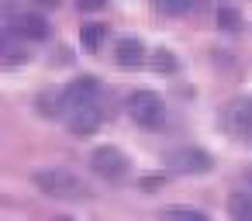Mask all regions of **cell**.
<instances>
[{
    "instance_id": "1",
    "label": "cell",
    "mask_w": 252,
    "mask_h": 221,
    "mask_svg": "<svg viewBox=\"0 0 252 221\" xmlns=\"http://www.w3.org/2000/svg\"><path fill=\"white\" fill-rule=\"evenodd\" d=\"M32 183H35V190H42L52 200H83V197H90L87 180L80 173L66 169V166H42V169L32 173Z\"/></svg>"
},
{
    "instance_id": "2",
    "label": "cell",
    "mask_w": 252,
    "mask_h": 221,
    "mask_svg": "<svg viewBox=\"0 0 252 221\" xmlns=\"http://www.w3.org/2000/svg\"><path fill=\"white\" fill-rule=\"evenodd\" d=\"M125 111L128 118L145 128V131H159L166 128V100L156 94V90H131L128 100H125Z\"/></svg>"
},
{
    "instance_id": "3",
    "label": "cell",
    "mask_w": 252,
    "mask_h": 221,
    "mask_svg": "<svg viewBox=\"0 0 252 221\" xmlns=\"http://www.w3.org/2000/svg\"><path fill=\"white\" fill-rule=\"evenodd\" d=\"M162 169L176 176H204L214 169V156L200 145H176L162 152Z\"/></svg>"
},
{
    "instance_id": "4",
    "label": "cell",
    "mask_w": 252,
    "mask_h": 221,
    "mask_svg": "<svg viewBox=\"0 0 252 221\" xmlns=\"http://www.w3.org/2000/svg\"><path fill=\"white\" fill-rule=\"evenodd\" d=\"M218 125H221V131H228L242 145H252V97H235V100L221 104Z\"/></svg>"
},
{
    "instance_id": "5",
    "label": "cell",
    "mask_w": 252,
    "mask_h": 221,
    "mask_svg": "<svg viewBox=\"0 0 252 221\" xmlns=\"http://www.w3.org/2000/svg\"><path fill=\"white\" fill-rule=\"evenodd\" d=\"M87 166H90L94 176H100V180H107V183H121V180H128V173H131V159H128L118 145H97V149L90 152Z\"/></svg>"
},
{
    "instance_id": "6",
    "label": "cell",
    "mask_w": 252,
    "mask_h": 221,
    "mask_svg": "<svg viewBox=\"0 0 252 221\" xmlns=\"http://www.w3.org/2000/svg\"><path fill=\"white\" fill-rule=\"evenodd\" d=\"M100 97H104V80L100 76H90V73L73 76L63 87V114L69 107H80V104H100Z\"/></svg>"
},
{
    "instance_id": "7",
    "label": "cell",
    "mask_w": 252,
    "mask_h": 221,
    "mask_svg": "<svg viewBox=\"0 0 252 221\" xmlns=\"http://www.w3.org/2000/svg\"><path fill=\"white\" fill-rule=\"evenodd\" d=\"M7 28L11 32H18L28 45H42V42H49L52 38V21L42 14V11H18L11 21H7Z\"/></svg>"
},
{
    "instance_id": "8",
    "label": "cell",
    "mask_w": 252,
    "mask_h": 221,
    "mask_svg": "<svg viewBox=\"0 0 252 221\" xmlns=\"http://www.w3.org/2000/svg\"><path fill=\"white\" fill-rule=\"evenodd\" d=\"M63 121H66V128L73 131V135H97L100 131V125H104V107L100 104H80V107H69L66 114H63Z\"/></svg>"
},
{
    "instance_id": "9",
    "label": "cell",
    "mask_w": 252,
    "mask_h": 221,
    "mask_svg": "<svg viewBox=\"0 0 252 221\" xmlns=\"http://www.w3.org/2000/svg\"><path fill=\"white\" fill-rule=\"evenodd\" d=\"M28 59H32V45L7 25H0V66L18 69V66H28Z\"/></svg>"
},
{
    "instance_id": "10",
    "label": "cell",
    "mask_w": 252,
    "mask_h": 221,
    "mask_svg": "<svg viewBox=\"0 0 252 221\" xmlns=\"http://www.w3.org/2000/svg\"><path fill=\"white\" fill-rule=\"evenodd\" d=\"M114 63H118L121 69H142V66L149 63V52H145L142 38H135V35L118 38V42H114Z\"/></svg>"
},
{
    "instance_id": "11",
    "label": "cell",
    "mask_w": 252,
    "mask_h": 221,
    "mask_svg": "<svg viewBox=\"0 0 252 221\" xmlns=\"http://www.w3.org/2000/svg\"><path fill=\"white\" fill-rule=\"evenodd\" d=\"M104 42H107V25L104 21H83L80 25V49L83 52L97 56L104 49Z\"/></svg>"
},
{
    "instance_id": "12",
    "label": "cell",
    "mask_w": 252,
    "mask_h": 221,
    "mask_svg": "<svg viewBox=\"0 0 252 221\" xmlns=\"http://www.w3.org/2000/svg\"><path fill=\"white\" fill-rule=\"evenodd\" d=\"M214 21H218V32H224V35H242V28H245L238 7H231V4H218Z\"/></svg>"
},
{
    "instance_id": "13",
    "label": "cell",
    "mask_w": 252,
    "mask_h": 221,
    "mask_svg": "<svg viewBox=\"0 0 252 221\" xmlns=\"http://www.w3.org/2000/svg\"><path fill=\"white\" fill-rule=\"evenodd\" d=\"M228 218L231 221H252V193H245V190H235V193H228Z\"/></svg>"
},
{
    "instance_id": "14",
    "label": "cell",
    "mask_w": 252,
    "mask_h": 221,
    "mask_svg": "<svg viewBox=\"0 0 252 221\" xmlns=\"http://www.w3.org/2000/svg\"><path fill=\"white\" fill-rule=\"evenodd\" d=\"M152 4L162 18H187L197 7V0H152Z\"/></svg>"
},
{
    "instance_id": "15",
    "label": "cell",
    "mask_w": 252,
    "mask_h": 221,
    "mask_svg": "<svg viewBox=\"0 0 252 221\" xmlns=\"http://www.w3.org/2000/svg\"><path fill=\"white\" fill-rule=\"evenodd\" d=\"M35 104H38V111H42L45 118H63V87H59V90H45Z\"/></svg>"
},
{
    "instance_id": "16",
    "label": "cell",
    "mask_w": 252,
    "mask_h": 221,
    "mask_svg": "<svg viewBox=\"0 0 252 221\" xmlns=\"http://www.w3.org/2000/svg\"><path fill=\"white\" fill-rule=\"evenodd\" d=\"M162 221H211V218L200 207H180L176 204V207H166L162 211Z\"/></svg>"
},
{
    "instance_id": "17",
    "label": "cell",
    "mask_w": 252,
    "mask_h": 221,
    "mask_svg": "<svg viewBox=\"0 0 252 221\" xmlns=\"http://www.w3.org/2000/svg\"><path fill=\"white\" fill-rule=\"evenodd\" d=\"M149 66H152V69H159V73H176V69H180L176 56H173V52H166V49H156V52H152V59H149Z\"/></svg>"
},
{
    "instance_id": "18",
    "label": "cell",
    "mask_w": 252,
    "mask_h": 221,
    "mask_svg": "<svg viewBox=\"0 0 252 221\" xmlns=\"http://www.w3.org/2000/svg\"><path fill=\"white\" fill-rule=\"evenodd\" d=\"M111 4V0H73V7L80 11V14H97V11H104Z\"/></svg>"
},
{
    "instance_id": "19",
    "label": "cell",
    "mask_w": 252,
    "mask_h": 221,
    "mask_svg": "<svg viewBox=\"0 0 252 221\" xmlns=\"http://www.w3.org/2000/svg\"><path fill=\"white\" fill-rule=\"evenodd\" d=\"M32 4H35V11L45 14V11H56V7H59V0H32Z\"/></svg>"
},
{
    "instance_id": "20",
    "label": "cell",
    "mask_w": 252,
    "mask_h": 221,
    "mask_svg": "<svg viewBox=\"0 0 252 221\" xmlns=\"http://www.w3.org/2000/svg\"><path fill=\"white\" fill-rule=\"evenodd\" d=\"M56 63H73V52L69 49H56Z\"/></svg>"
},
{
    "instance_id": "21",
    "label": "cell",
    "mask_w": 252,
    "mask_h": 221,
    "mask_svg": "<svg viewBox=\"0 0 252 221\" xmlns=\"http://www.w3.org/2000/svg\"><path fill=\"white\" fill-rule=\"evenodd\" d=\"M242 180H245V183L252 187V166H245V173H242Z\"/></svg>"
},
{
    "instance_id": "22",
    "label": "cell",
    "mask_w": 252,
    "mask_h": 221,
    "mask_svg": "<svg viewBox=\"0 0 252 221\" xmlns=\"http://www.w3.org/2000/svg\"><path fill=\"white\" fill-rule=\"evenodd\" d=\"M52 221H76V218H52Z\"/></svg>"
}]
</instances>
